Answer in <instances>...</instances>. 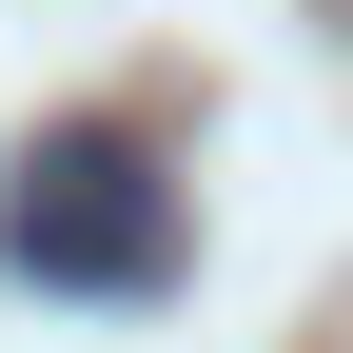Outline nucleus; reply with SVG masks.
Segmentation results:
<instances>
[{
	"instance_id": "nucleus-1",
	"label": "nucleus",
	"mask_w": 353,
	"mask_h": 353,
	"mask_svg": "<svg viewBox=\"0 0 353 353\" xmlns=\"http://www.w3.org/2000/svg\"><path fill=\"white\" fill-rule=\"evenodd\" d=\"M0 255L59 275V294H157V275H176V196H157V157L118 138V118H59V138H20Z\"/></svg>"
}]
</instances>
